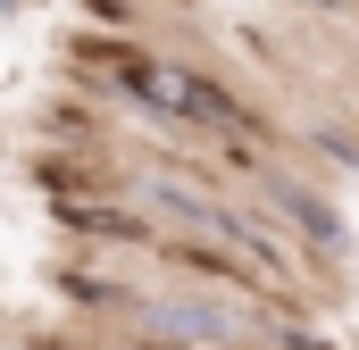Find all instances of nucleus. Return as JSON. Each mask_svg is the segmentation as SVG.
<instances>
[{"label":"nucleus","mask_w":359,"mask_h":350,"mask_svg":"<svg viewBox=\"0 0 359 350\" xmlns=\"http://www.w3.org/2000/svg\"><path fill=\"white\" fill-rule=\"evenodd\" d=\"M117 84L134 92V100H151L159 117L209 125V134H243V125H251V117L209 84V76H192V67H176V59H126V67H117Z\"/></svg>","instance_id":"f257e3e1"},{"label":"nucleus","mask_w":359,"mask_h":350,"mask_svg":"<svg viewBox=\"0 0 359 350\" xmlns=\"http://www.w3.org/2000/svg\"><path fill=\"white\" fill-rule=\"evenodd\" d=\"M134 326L151 334L142 350H226L243 334V317L226 300H201V292H184V300H134Z\"/></svg>","instance_id":"f03ea898"},{"label":"nucleus","mask_w":359,"mask_h":350,"mask_svg":"<svg viewBox=\"0 0 359 350\" xmlns=\"http://www.w3.org/2000/svg\"><path fill=\"white\" fill-rule=\"evenodd\" d=\"M268 200L284 209V217H292V225H301V234H318V242H343V217H334V209H326L318 192H301V183L268 175Z\"/></svg>","instance_id":"7ed1b4c3"},{"label":"nucleus","mask_w":359,"mask_h":350,"mask_svg":"<svg viewBox=\"0 0 359 350\" xmlns=\"http://www.w3.org/2000/svg\"><path fill=\"white\" fill-rule=\"evenodd\" d=\"M17 8H25V0H0V17H17Z\"/></svg>","instance_id":"20e7f679"},{"label":"nucleus","mask_w":359,"mask_h":350,"mask_svg":"<svg viewBox=\"0 0 359 350\" xmlns=\"http://www.w3.org/2000/svg\"><path fill=\"white\" fill-rule=\"evenodd\" d=\"M301 8H326V0H301Z\"/></svg>","instance_id":"39448f33"}]
</instances>
